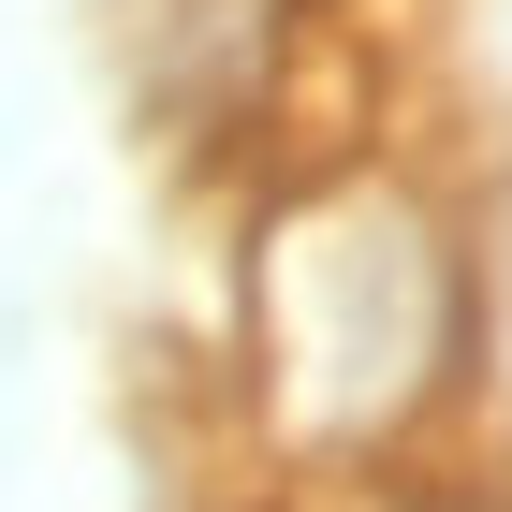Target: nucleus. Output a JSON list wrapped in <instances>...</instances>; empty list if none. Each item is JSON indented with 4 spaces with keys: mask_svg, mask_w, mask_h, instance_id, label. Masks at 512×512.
<instances>
[{
    "mask_svg": "<svg viewBox=\"0 0 512 512\" xmlns=\"http://www.w3.org/2000/svg\"><path fill=\"white\" fill-rule=\"evenodd\" d=\"M249 366L308 454H395L469 395V205L410 161H337L264 205Z\"/></svg>",
    "mask_w": 512,
    "mask_h": 512,
    "instance_id": "obj_1",
    "label": "nucleus"
},
{
    "mask_svg": "<svg viewBox=\"0 0 512 512\" xmlns=\"http://www.w3.org/2000/svg\"><path fill=\"white\" fill-rule=\"evenodd\" d=\"M469 395L512 410V176L469 205Z\"/></svg>",
    "mask_w": 512,
    "mask_h": 512,
    "instance_id": "obj_2",
    "label": "nucleus"
}]
</instances>
